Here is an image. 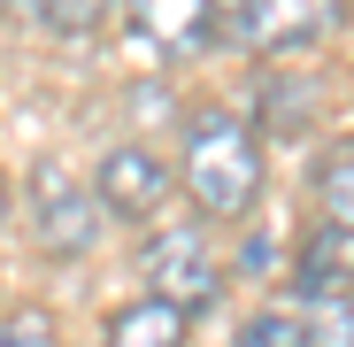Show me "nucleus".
<instances>
[{
    "label": "nucleus",
    "instance_id": "f257e3e1",
    "mask_svg": "<svg viewBox=\"0 0 354 347\" xmlns=\"http://www.w3.org/2000/svg\"><path fill=\"white\" fill-rule=\"evenodd\" d=\"M177 178H185V193H193V208L208 224L247 216L262 201V139H254V124L239 108H193Z\"/></svg>",
    "mask_w": 354,
    "mask_h": 347
},
{
    "label": "nucleus",
    "instance_id": "f03ea898",
    "mask_svg": "<svg viewBox=\"0 0 354 347\" xmlns=\"http://www.w3.org/2000/svg\"><path fill=\"white\" fill-rule=\"evenodd\" d=\"M208 39H216V0H124V46L154 70L208 54Z\"/></svg>",
    "mask_w": 354,
    "mask_h": 347
},
{
    "label": "nucleus",
    "instance_id": "7ed1b4c3",
    "mask_svg": "<svg viewBox=\"0 0 354 347\" xmlns=\"http://www.w3.org/2000/svg\"><path fill=\"white\" fill-rule=\"evenodd\" d=\"M139 263H147V294L169 301V309H185V317H201V309L223 294V263L208 255V231H193V224L154 231Z\"/></svg>",
    "mask_w": 354,
    "mask_h": 347
},
{
    "label": "nucleus",
    "instance_id": "20e7f679",
    "mask_svg": "<svg viewBox=\"0 0 354 347\" xmlns=\"http://www.w3.org/2000/svg\"><path fill=\"white\" fill-rule=\"evenodd\" d=\"M31 224H39V247L46 255H93L100 201L70 178L62 162H39V178H31Z\"/></svg>",
    "mask_w": 354,
    "mask_h": 347
},
{
    "label": "nucleus",
    "instance_id": "39448f33",
    "mask_svg": "<svg viewBox=\"0 0 354 347\" xmlns=\"http://www.w3.org/2000/svg\"><path fill=\"white\" fill-rule=\"evenodd\" d=\"M346 0H231V39L247 54H285V46H316L339 24Z\"/></svg>",
    "mask_w": 354,
    "mask_h": 347
},
{
    "label": "nucleus",
    "instance_id": "423d86ee",
    "mask_svg": "<svg viewBox=\"0 0 354 347\" xmlns=\"http://www.w3.org/2000/svg\"><path fill=\"white\" fill-rule=\"evenodd\" d=\"M93 201H100V216H124V224H147V216H162V201H169V162L154 154V147H108L100 154V170H93Z\"/></svg>",
    "mask_w": 354,
    "mask_h": 347
},
{
    "label": "nucleus",
    "instance_id": "0eeeda50",
    "mask_svg": "<svg viewBox=\"0 0 354 347\" xmlns=\"http://www.w3.org/2000/svg\"><path fill=\"white\" fill-rule=\"evenodd\" d=\"M339 294H354V240L324 224L301 247V301H339Z\"/></svg>",
    "mask_w": 354,
    "mask_h": 347
},
{
    "label": "nucleus",
    "instance_id": "6e6552de",
    "mask_svg": "<svg viewBox=\"0 0 354 347\" xmlns=\"http://www.w3.org/2000/svg\"><path fill=\"white\" fill-rule=\"evenodd\" d=\"M185 332H193V317L154 301V294H139L108 317V347H185Z\"/></svg>",
    "mask_w": 354,
    "mask_h": 347
},
{
    "label": "nucleus",
    "instance_id": "1a4fd4ad",
    "mask_svg": "<svg viewBox=\"0 0 354 347\" xmlns=\"http://www.w3.org/2000/svg\"><path fill=\"white\" fill-rule=\"evenodd\" d=\"M316 201H324V224L354 240V139H331L316 154Z\"/></svg>",
    "mask_w": 354,
    "mask_h": 347
},
{
    "label": "nucleus",
    "instance_id": "9d476101",
    "mask_svg": "<svg viewBox=\"0 0 354 347\" xmlns=\"http://www.w3.org/2000/svg\"><path fill=\"white\" fill-rule=\"evenodd\" d=\"M115 8H124V0H31V16H39L54 39H93Z\"/></svg>",
    "mask_w": 354,
    "mask_h": 347
},
{
    "label": "nucleus",
    "instance_id": "9b49d317",
    "mask_svg": "<svg viewBox=\"0 0 354 347\" xmlns=\"http://www.w3.org/2000/svg\"><path fill=\"white\" fill-rule=\"evenodd\" d=\"M301 332H308V347H354V294H339V301H308Z\"/></svg>",
    "mask_w": 354,
    "mask_h": 347
},
{
    "label": "nucleus",
    "instance_id": "f8f14e48",
    "mask_svg": "<svg viewBox=\"0 0 354 347\" xmlns=\"http://www.w3.org/2000/svg\"><path fill=\"white\" fill-rule=\"evenodd\" d=\"M239 347H308V332H301V317L262 309V317H247V324H239Z\"/></svg>",
    "mask_w": 354,
    "mask_h": 347
},
{
    "label": "nucleus",
    "instance_id": "ddd939ff",
    "mask_svg": "<svg viewBox=\"0 0 354 347\" xmlns=\"http://www.w3.org/2000/svg\"><path fill=\"white\" fill-rule=\"evenodd\" d=\"M0 347H62V339H54V317L46 309H8V317H0Z\"/></svg>",
    "mask_w": 354,
    "mask_h": 347
},
{
    "label": "nucleus",
    "instance_id": "4468645a",
    "mask_svg": "<svg viewBox=\"0 0 354 347\" xmlns=\"http://www.w3.org/2000/svg\"><path fill=\"white\" fill-rule=\"evenodd\" d=\"M0 224H8V178H0Z\"/></svg>",
    "mask_w": 354,
    "mask_h": 347
},
{
    "label": "nucleus",
    "instance_id": "2eb2a0df",
    "mask_svg": "<svg viewBox=\"0 0 354 347\" xmlns=\"http://www.w3.org/2000/svg\"><path fill=\"white\" fill-rule=\"evenodd\" d=\"M0 8H8V0H0Z\"/></svg>",
    "mask_w": 354,
    "mask_h": 347
}]
</instances>
